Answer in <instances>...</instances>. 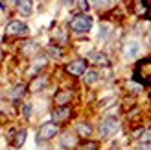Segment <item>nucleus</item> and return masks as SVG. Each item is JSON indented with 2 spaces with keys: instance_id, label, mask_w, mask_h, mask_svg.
<instances>
[{
  "instance_id": "1",
  "label": "nucleus",
  "mask_w": 151,
  "mask_h": 150,
  "mask_svg": "<svg viewBox=\"0 0 151 150\" xmlns=\"http://www.w3.org/2000/svg\"><path fill=\"white\" fill-rule=\"evenodd\" d=\"M133 78H134V82H138L142 85H151V59H142L134 67Z\"/></svg>"
},
{
  "instance_id": "2",
  "label": "nucleus",
  "mask_w": 151,
  "mask_h": 150,
  "mask_svg": "<svg viewBox=\"0 0 151 150\" xmlns=\"http://www.w3.org/2000/svg\"><path fill=\"white\" fill-rule=\"evenodd\" d=\"M70 28L74 32H78V33H85V32H88V30L92 28V19H90L88 15H85V13H79L70 20Z\"/></svg>"
},
{
  "instance_id": "3",
  "label": "nucleus",
  "mask_w": 151,
  "mask_h": 150,
  "mask_svg": "<svg viewBox=\"0 0 151 150\" xmlns=\"http://www.w3.org/2000/svg\"><path fill=\"white\" fill-rule=\"evenodd\" d=\"M6 35L9 37H22L28 35V26L22 20H11L9 24L6 26Z\"/></svg>"
},
{
  "instance_id": "4",
  "label": "nucleus",
  "mask_w": 151,
  "mask_h": 150,
  "mask_svg": "<svg viewBox=\"0 0 151 150\" xmlns=\"http://www.w3.org/2000/svg\"><path fill=\"white\" fill-rule=\"evenodd\" d=\"M118 128H120L118 121L114 117H109V119H105L101 122V126H100V135L101 137H111V135H114L118 132Z\"/></svg>"
},
{
  "instance_id": "5",
  "label": "nucleus",
  "mask_w": 151,
  "mask_h": 150,
  "mask_svg": "<svg viewBox=\"0 0 151 150\" xmlns=\"http://www.w3.org/2000/svg\"><path fill=\"white\" fill-rule=\"evenodd\" d=\"M57 132H59V126L55 122H44L41 126V130H39V139L41 141H48L52 137H55Z\"/></svg>"
},
{
  "instance_id": "6",
  "label": "nucleus",
  "mask_w": 151,
  "mask_h": 150,
  "mask_svg": "<svg viewBox=\"0 0 151 150\" xmlns=\"http://www.w3.org/2000/svg\"><path fill=\"white\" fill-rule=\"evenodd\" d=\"M85 71H87V61L85 59H76V61L66 65V72L72 74V76H81V74H85Z\"/></svg>"
},
{
  "instance_id": "7",
  "label": "nucleus",
  "mask_w": 151,
  "mask_h": 150,
  "mask_svg": "<svg viewBox=\"0 0 151 150\" xmlns=\"http://www.w3.org/2000/svg\"><path fill=\"white\" fill-rule=\"evenodd\" d=\"M72 115V109L70 108H66V106H61V108H57L54 113H52V119H54V122H65V121H68Z\"/></svg>"
},
{
  "instance_id": "8",
  "label": "nucleus",
  "mask_w": 151,
  "mask_h": 150,
  "mask_svg": "<svg viewBox=\"0 0 151 150\" xmlns=\"http://www.w3.org/2000/svg\"><path fill=\"white\" fill-rule=\"evenodd\" d=\"M138 54H140V44L137 41H131L124 47V58L125 59H134Z\"/></svg>"
},
{
  "instance_id": "9",
  "label": "nucleus",
  "mask_w": 151,
  "mask_h": 150,
  "mask_svg": "<svg viewBox=\"0 0 151 150\" xmlns=\"http://www.w3.org/2000/svg\"><path fill=\"white\" fill-rule=\"evenodd\" d=\"M88 61L94 63V65H101V67H109V58L101 54V52H92L88 56Z\"/></svg>"
},
{
  "instance_id": "10",
  "label": "nucleus",
  "mask_w": 151,
  "mask_h": 150,
  "mask_svg": "<svg viewBox=\"0 0 151 150\" xmlns=\"http://www.w3.org/2000/svg\"><path fill=\"white\" fill-rule=\"evenodd\" d=\"M54 100H55L57 106H66V104L72 100V91H59Z\"/></svg>"
},
{
  "instance_id": "11",
  "label": "nucleus",
  "mask_w": 151,
  "mask_h": 150,
  "mask_svg": "<svg viewBox=\"0 0 151 150\" xmlns=\"http://www.w3.org/2000/svg\"><path fill=\"white\" fill-rule=\"evenodd\" d=\"M44 87H46V78H44V76H37L32 82V85H29V91L37 93V91H41V89H44Z\"/></svg>"
},
{
  "instance_id": "12",
  "label": "nucleus",
  "mask_w": 151,
  "mask_h": 150,
  "mask_svg": "<svg viewBox=\"0 0 151 150\" xmlns=\"http://www.w3.org/2000/svg\"><path fill=\"white\" fill-rule=\"evenodd\" d=\"M17 7H19V11L22 15H29L32 13V0H19Z\"/></svg>"
},
{
  "instance_id": "13",
  "label": "nucleus",
  "mask_w": 151,
  "mask_h": 150,
  "mask_svg": "<svg viewBox=\"0 0 151 150\" xmlns=\"http://www.w3.org/2000/svg\"><path fill=\"white\" fill-rule=\"evenodd\" d=\"M61 145H63V148H74L76 146V137L72 133H65L63 139H61Z\"/></svg>"
},
{
  "instance_id": "14",
  "label": "nucleus",
  "mask_w": 151,
  "mask_h": 150,
  "mask_svg": "<svg viewBox=\"0 0 151 150\" xmlns=\"http://www.w3.org/2000/svg\"><path fill=\"white\" fill-rule=\"evenodd\" d=\"M26 135H28V133H26V130H19L17 132V135H15V139H13V146H22V145H24V141H26Z\"/></svg>"
},
{
  "instance_id": "15",
  "label": "nucleus",
  "mask_w": 151,
  "mask_h": 150,
  "mask_svg": "<svg viewBox=\"0 0 151 150\" xmlns=\"http://www.w3.org/2000/svg\"><path fill=\"white\" fill-rule=\"evenodd\" d=\"M83 80H85L87 85H92V84H96V80H98V72L96 71H85Z\"/></svg>"
},
{
  "instance_id": "16",
  "label": "nucleus",
  "mask_w": 151,
  "mask_h": 150,
  "mask_svg": "<svg viewBox=\"0 0 151 150\" xmlns=\"http://www.w3.org/2000/svg\"><path fill=\"white\" fill-rule=\"evenodd\" d=\"M78 133H79L81 137H88L90 133H92V126L83 122V124H79V126H78Z\"/></svg>"
},
{
  "instance_id": "17",
  "label": "nucleus",
  "mask_w": 151,
  "mask_h": 150,
  "mask_svg": "<svg viewBox=\"0 0 151 150\" xmlns=\"http://www.w3.org/2000/svg\"><path fill=\"white\" fill-rule=\"evenodd\" d=\"M48 54H50L52 58H54V59H61V58H63L61 48L55 47V44H50V47H48Z\"/></svg>"
},
{
  "instance_id": "18",
  "label": "nucleus",
  "mask_w": 151,
  "mask_h": 150,
  "mask_svg": "<svg viewBox=\"0 0 151 150\" xmlns=\"http://www.w3.org/2000/svg\"><path fill=\"white\" fill-rule=\"evenodd\" d=\"M22 95H24V85H17V87H15L13 91L9 93V98H11V100H17V98H20Z\"/></svg>"
},
{
  "instance_id": "19",
  "label": "nucleus",
  "mask_w": 151,
  "mask_h": 150,
  "mask_svg": "<svg viewBox=\"0 0 151 150\" xmlns=\"http://www.w3.org/2000/svg\"><path fill=\"white\" fill-rule=\"evenodd\" d=\"M46 65V58H42V56H39L33 61V67H32V71H39V69H42V67Z\"/></svg>"
},
{
  "instance_id": "20",
  "label": "nucleus",
  "mask_w": 151,
  "mask_h": 150,
  "mask_svg": "<svg viewBox=\"0 0 151 150\" xmlns=\"http://www.w3.org/2000/svg\"><path fill=\"white\" fill-rule=\"evenodd\" d=\"M37 48H39V47H37L35 43H26L24 47H22V54H26V56H28V54H32V52H35Z\"/></svg>"
},
{
  "instance_id": "21",
  "label": "nucleus",
  "mask_w": 151,
  "mask_h": 150,
  "mask_svg": "<svg viewBox=\"0 0 151 150\" xmlns=\"http://www.w3.org/2000/svg\"><path fill=\"white\" fill-rule=\"evenodd\" d=\"M79 150H98V143H92V141H88V143L81 145Z\"/></svg>"
},
{
  "instance_id": "22",
  "label": "nucleus",
  "mask_w": 151,
  "mask_h": 150,
  "mask_svg": "<svg viewBox=\"0 0 151 150\" xmlns=\"http://www.w3.org/2000/svg\"><path fill=\"white\" fill-rule=\"evenodd\" d=\"M140 141H142V143H151V128H149V130H146L144 133H142Z\"/></svg>"
},
{
  "instance_id": "23",
  "label": "nucleus",
  "mask_w": 151,
  "mask_h": 150,
  "mask_svg": "<svg viewBox=\"0 0 151 150\" xmlns=\"http://www.w3.org/2000/svg\"><path fill=\"white\" fill-rule=\"evenodd\" d=\"M109 32H111L109 26H101V30H100V39H107V37H109L107 33H109Z\"/></svg>"
},
{
  "instance_id": "24",
  "label": "nucleus",
  "mask_w": 151,
  "mask_h": 150,
  "mask_svg": "<svg viewBox=\"0 0 151 150\" xmlns=\"http://www.w3.org/2000/svg\"><path fill=\"white\" fill-rule=\"evenodd\" d=\"M22 115H24V117L32 115V106H29V104H24V106H22Z\"/></svg>"
},
{
  "instance_id": "25",
  "label": "nucleus",
  "mask_w": 151,
  "mask_h": 150,
  "mask_svg": "<svg viewBox=\"0 0 151 150\" xmlns=\"http://www.w3.org/2000/svg\"><path fill=\"white\" fill-rule=\"evenodd\" d=\"M79 7H81L83 11H85V9H88V4H87V0H79Z\"/></svg>"
},
{
  "instance_id": "26",
  "label": "nucleus",
  "mask_w": 151,
  "mask_h": 150,
  "mask_svg": "<svg viewBox=\"0 0 151 150\" xmlns=\"http://www.w3.org/2000/svg\"><path fill=\"white\" fill-rule=\"evenodd\" d=\"M94 4H96V6H100V4L107 6V4H109V0H94Z\"/></svg>"
},
{
  "instance_id": "27",
  "label": "nucleus",
  "mask_w": 151,
  "mask_h": 150,
  "mask_svg": "<svg viewBox=\"0 0 151 150\" xmlns=\"http://www.w3.org/2000/svg\"><path fill=\"white\" fill-rule=\"evenodd\" d=\"M17 2H19V0H7V4H9V6H17Z\"/></svg>"
},
{
  "instance_id": "28",
  "label": "nucleus",
  "mask_w": 151,
  "mask_h": 150,
  "mask_svg": "<svg viewBox=\"0 0 151 150\" xmlns=\"http://www.w3.org/2000/svg\"><path fill=\"white\" fill-rule=\"evenodd\" d=\"M74 2V0H65V4H72Z\"/></svg>"
}]
</instances>
